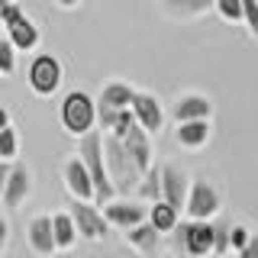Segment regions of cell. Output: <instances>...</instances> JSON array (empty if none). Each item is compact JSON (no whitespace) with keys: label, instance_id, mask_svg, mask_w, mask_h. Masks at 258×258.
Here are the masks:
<instances>
[{"label":"cell","instance_id":"6da1fadb","mask_svg":"<svg viewBox=\"0 0 258 258\" xmlns=\"http://www.w3.org/2000/svg\"><path fill=\"white\" fill-rule=\"evenodd\" d=\"M78 155L87 165V174H91V181H94V204L103 207L107 200L116 197V187H113V181L107 174V161H103V133L100 129H91V133L81 136Z\"/></svg>","mask_w":258,"mask_h":258},{"label":"cell","instance_id":"7a4b0ae2","mask_svg":"<svg viewBox=\"0 0 258 258\" xmlns=\"http://www.w3.org/2000/svg\"><path fill=\"white\" fill-rule=\"evenodd\" d=\"M58 123L68 136H84L97 129V100L87 91H68L58 103Z\"/></svg>","mask_w":258,"mask_h":258},{"label":"cell","instance_id":"3957f363","mask_svg":"<svg viewBox=\"0 0 258 258\" xmlns=\"http://www.w3.org/2000/svg\"><path fill=\"white\" fill-rule=\"evenodd\" d=\"M103 161H107V174H110L116 194H133L136 184L142 181V171L133 165V158H129V152L123 149V142L110 133L103 136Z\"/></svg>","mask_w":258,"mask_h":258},{"label":"cell","instance_id":"277c9868","mask_svg":"<svg viewBox=\"0 0 258 258\" xmlns=\"http://www.w3.org/2000/svg\"><path fill=\"white\" fill-rule=\"evenodd\" d=\"M61 81H64V68L52 52L32 55V61L26 68V84H29L32 94L36 97H52L61 87Z\"/></svg>","mask_w":258,"mask_h":258},{"label":"cell","instance_id":"5b68a950","mask_svg":"<svg viewBox=\"0 0 258 258\" xmlns=\"http://www.w3.org/2000/svg\"><path fill=\"white\" fill-rule=\"evenodd\" d=\"M223 210V194L216 184H210L207 177H197L187 187V200H184V213L187 220H213Z\"/></svg>","mask_w":258,"mask_h":258},{"label":"cell","instance_id":"8992f818","mask_svg":"<svg viewBox=\"0 0 258 258\" xmlns=\"http://www.w3.org/2000/svg\"><path fill=\"white\" fill-rule=\"evenodd\" d=\"M4 29H7V39L13 42V48H16V52H32V48L39 45V39H42V32H39V26L29 20L26 13H23L20 0L7 7V13H4Z\"/></svg>","mask_w":258,"mask_h":258},{"label":"cell","instance_id":"52a82bcc","mask_svg":"<svg viewBox=\"0 0 258 258\" xmlns=\"http://www.w3.org/2000/svg\"><path fill=\"white\" fill-rule=\"evenodd\" d=\"M68 213H71V220H75V226H78V236L81 239H91V242L107 239L110 223L103 220L100 207H97L94 200H71V204H68Z\"/></svg>","mask_w":258,"mask_h":258},{"label":"cell","instance_id":"ba28073f","mask_svg":"<svg viewBox=\"0 0 258 258\" xmlns=\"http://www.w3.org/2000/svg\"><path fill=\"white\" fill-rule=\"evenodd\" d=\"M174 236L181 242V248L190 258H207L213 255V223L210 220H187V223H177L174 226Z\"/></svg>","mask_w":258,"mask_h":258},{"label":"cell","instance_id":"9c48e42d","mask_svg":"<svg viewBox=\"0 0 258 258\" xmlns=\"http://www.w3.org/2000/svg\"><path fill=\"white\" fill-rule=\"evenodd\" d=\"M103 220L110 223V229H133V226H139L145 216H149V207L142 204V200H123L116 194L113 200H107V204L100 207Z\"/></svg>","mask_w":258,"mask_h":258},{"label":"cell","instance_id":"30bf717a","mask_svg":"<svg viewBox=\"0 0 258 258\" xmlns=\"http://www.w3.org/2000/svg\"><path fill=\"white\" fill-rule=\"evenodd\" d=\"M129 110H133V119L139 123L149 136H158L161 129H165V107H161V100L155 94L149 91H136L133 94V103H129Z\"/></svg>","mask_w":258,"mask_h":258},{"label":"cell","instance_id":"8fae6325","mask_svg":"<svg viewBox=\"0 0 258 258\" xmlns=\"http://www.w3.org/2000/svg\"><path fill=\"white\" fill-rule=\"evenodd\" d=\"M158 174H161V200L171 204L177 213H184V200H187V187H190V177L181 165H158Z\"/></svg>","mask_w":258,"mask_h":258},{"label":"cell","instance_id":"7c38bea8","mask_svg":"<svg viewBox=\"0 0 258 258\" xmlns=\"http://www.w3.org/2000/svg\"><path fill=\"white\" fill-rule=\"evenodd\" d=\"M29 190H32V174H29V168L16 158L10 165V174H7V184H4V190H0V197H4V204L10 210H16V207L26 204Z\"/></svg>","mask_w":258,"mask_h":258},{"label":"cell","instance_id":"4fadbf2b","mask_svg":"<svg viewBox=\"0 0 258 258\" xmlns=\"http://www.w3.org/2000/svg\"><path fill=\"white\" fill-rule=\"evenodd\" d=\"M61 177H64V190L75 200H94V181L87 174V165L81 161V155H71L61 165Z\"/></svg>","mask_w":258,"mask_h":258},{"label":"cell","instance_id":"5bb4252c","mask_svg":"<svg viewBox=\"0 0 258 258\" xmlns=\"http://www.w3.org/2000/svg\"><path fill=\"white\" fill-rule=\"evenodd\" d=\"M26 242H29L32 255H39V258H52L58 252L55 248V232H52V216H45V213L32 216L26 226Z\"/></svg>","mask_w":258,"mask_h":258},{"label":"cell","instance_id":"9a60e30c","mask_svg":"<svg viewBox=\"0 0 258 258\" xmlns=\"http://www.w3.org/2000/svg\"><path fill=\"white\" fill-rule=\"evenodd\" d=\"M171 116H174V123H187V119H210V116H213V100H210L207 94L187 91V94H181L174 100Z\"/></svg>","mask_w":258,"mask_h":258},{"label":"cell","instance_id":"2e32d148","mask_svg":"<svg viewBox=\"0 0 258 258\" xmlns=\"http://www.w3.org/2000/svg\"><path fill=\"white\" fill-rule=\"evenodd\" d=\"M119 142H123V149L129 152L133 165L139 168L142 174L149 171V168H152V136L145 133V129H142L139 123H133V126L126 129V136H123Z\"/></svg>","mask_w":258,"mask_h":258},{"label":"cell","instance_id":"e0dca14e","mask_svg":"<svg viewBox=\"0 0 258 258\" xmlns=\"http://www.w3.org/2000/svg\"><path fill=\"white\" fill-rule=\"evenodd\" d=\"M155 4L168 20H177V23L200 20L204 13L213 10V0H155Z\"/></svg>","mask_w":258,"mask_h":258},{"label":"cell","instance_id":"ac0fdd59","mask_svg":"<svg viewBox=\"0 0 258 258\" xmlns=\"http://www.w3.org/2000/svg\"><path fill=\"white\" fill-rule=\"evenodd\" d=\"M133 94H136V87L129 84V81L113 78V81H107V84L100 87V94H97V107H100V110H129Z\"/></svg>","mask_w":258,"mask_h":258},{"label":"cell","instance_id":"d6986e66","mask_svg":"<svg viewBox=\"0 0 258 258\" xmlns=\"http://www.w3.org/2000/svg\"><path fill=\"white\" fill-rule=\"evenodd\" d=\"M210 133H213V129H210V119H187V123H177L174 139H177L181 149L197 152L210 142Z\"/></svg>","mask_w":258,"mask_h":258},{"label":"cell","instance_id":"ffe728a7","mask_svg":"<svg viewBox=\"0 0 258 258\" xmlns=\"http://www.w3.org/2000/svg\"><path fill=\"white\" fill-rule=\"evenodd\" d=\"M52 232H55V248L58 252H68V248L78 245V226L71 220L68 210H61V213H52Z\"/></svg>","mask_w":258,"mask_h":258},{"label":"cell","instance_id":"44dd1931","mask_svg":"<svg viewBox=\"0 0 258 258\" xmlns=\"http://www.w3.org/2000/svg\"><path fill=\"white\" fill-rule=\"evenodd\" d=\"M126 239H129V245H133L136 252H142V255H155L161 232H158V229H155V226H152L149 220H142L139 226L126 229Z\"/></svg>","mask_w":258,"mask_h":258},{"label":"cell","instance_id":"7402d4cb","mask_svg":"<svg viewBox=\"0 0 258 258\" xmlns=\"http://www.w3.org/2000/svg\"><path fill=\"white\" fill-rule=\"evenodd\" d=\"M177 216H181V213H177L171 204H165V200H155V204H149V216H145V220H149V223L161 232V236H165V232H174Z\"/></svg>","mask_w":258,"mask_h":258},{"label":"cell","instance_id":"603a6c76","mask_svg":"<svg viewBox=\"0 0 258 258\" xmlns=\"http://www.w3.org/2000/svg\"><path fill=\"white\" fill-rule=\"evenodd\" d=\"M136 194H139L142 200H149V204L161 200V174H158V168H149V171L142 174V181L136 184Z\"/></svg>","mask_w":258,"mask_h":258},{"label":"cell","instance_id":"cb8c5ba5","mask_svg":"<svg viewBox=\"0 0 258 258\" xmlns=\"http://www.w3.org/2000/svg\"><path fill=\"white\" fill-rule=\"evenodd\" d=\"M16 155H20V133L10 123L0 129V161H16Z\"/></svg>","mask_w":258,"mask_h":258},{"label":"cell","instance_id":"d4e9b609","mask_svg":"<svg viewBox=\"0 0 258 258\" xmlns=\"http://www.w3.org/2000/svg\"><path fill=\"white\" fill-rule=\"evenodd\" d=\"M213 13L223 23H242V0H213Z\"/></svg>","mask_w":258,"mask_h":258},{"label":"cell","instance_id":"484cf974","mask_svg":"<svg viewBox=\"0 0 258 258\" xmlns=\"http://www.w3.org/2000/svg\"><path fill=\"white\" fill-rule=\"evenodd\" d=\"M242 26L258 42V0H242Z\"/></svg>","mask_w":258,"mask_h":258},{"label":"cell","instance_id":"4316f807","mask_svg":"<svg viewBox=\"0 0 258 258\" xmlns=\"http://www.w3.org/2000/svg\"><path fill=\"white\" fill-rule=\"evenodd\" d=\"M16 71V48L10 39H0V75H13Z\"/></svg>","mask_w":258,"mask_h":258},{"label":"cell","instance_id":"83f0119b","mask_svg":"<svg viewBox=\"0 0 258 258\" xmlns=\"http://www.w3.org/2000/svg\"><path fill=\"white\" fill-rule=\"evenodd\" d=\"M229 252V229L213 223V255H226Z\"/></svg>","mask_w":258,"mask_h":258},{"label":"cell","instance_id":"f1b7e54d","mask_svg":"<svg viewBox=\"0 0 258 258\" xmlns=\"http://www.w3.org/2000/svg\"><path fill=\"white\" fill-rule=\"evenodd\" d=\"M248 236H252V232H248L245 226H239V223L229 226V248H236V252H239V248L248 242Z\"/></svg>","mask_w":258,"mask_h":258},{"label":"cell","instance_id":"f546056e","mask_svg":"<svg viewBox=\"0 0 258 258\" xmlns=\"http://www.w3.org/2000/svg\"><path fill=\"white\" fill-rule=\"evenodd\" d=\"M236 255H239V258H258V232H252V236H248V242L239 248Z\"/></svg>","mask_w":258,"mask_h":258},{"label":"cell","instance_id":"4dcf8cb0","mask_svg":"<svg viewBox=\"0 0 258 258\" xmlns=\"http://www.w3.org/2000/svg\"><path fill=\"white\" fill-rule=\"evenodd\" d=\"M7 242H10V223H7L4 216H0V252L7 248Z\"/></svg>","mask_w":258,"mask_h":258},{"label":"cell","instance_id":"1f68e13d","mask_svg":"<svg viewBox=\"0 0 258 258\" xmlns=\"http://www.w3.org/2000/svg\"><path fill=\"white\" fill-rule=\"evenodd\" d=\"M10 165H13V161H0V190H4V184H7V174H10Z\"/></svg>","mask_w":258,"mask_h":258},{"label":"cell","instance_id":"d6a6232c","mask_svg":"<svg viewBox=\"0 0 258 258\" xmlns=\"http://www.w3.org/2000/svg\"><path fill=\"white\" fill-rule=\"evenodd\" d=\"M55 4H58L61 10H75V7H81L84 0H55Z\"/></svg>","mask_w":258,"mask_h":258},{"label":"cell","instance_id":"836d02e7","mask_svg":"<svg viewBox=\"0 0 258 258\" xmlns=\"http://www.w3.org/2000/svg\"><path fill=\"white\" fill-rule=\"evenodd\" d=\"M10 126V113H7V107H0V129Z\"/></svg>","mask_w":258,"mask_h":258},{"label":"cell","instance_id":"e575fe53","mask_svg":"<svg viewBox=\"0 0 258 258\" xmlns=\"http://www.w3.org/2000/svg\"><path fill=\"white\" fill-rule=\"evenodd\" d=\"M16 4V0H0V26H4V13H7V7Z\"/></svg>","mask_w":258,"mask_h":258},{"label":"cell","instance_id":"d590c367","mask_svg":"<svg viewBox=\"0 0 258 258\" xmlns=\"http://www.w3.org/2000/svg\"><path fill=\"white\" fill-rule=\"evenodd\" d=\"M220 258H232V255H220ZM236 258H239V255H236Z\"/></svg>","mask_w":258,"mask_h":258}]
</instances>
